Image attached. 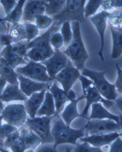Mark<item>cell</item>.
I'll use <instances>...</instances> for the list:
<instances>
[{
  "label": "cell",
  "mask_w": 122,
  "mask_h": 152,
  "mask_svg": "<svg viewBox=\"0 0 122 152\" xmlns=\"http://www.w3.org/2000/svg\"><path fill=\"white\" fill-rule=\"evenodd\" d=\"M103 0H90L84 6V15L85 18L95 15L98 9L101 6Z\"/></svg>",
  "instance_id": "32"
},
{
  "label": "cell",
  "mask_w": 122,
  "mask_h": 152,
  "mask_svg": "<svg viewBox=\"0 0 122 152\" xmlns=\"http://www.w3.org/2000/svg\"><path fill=\"white\" fill-rule=\"evenodd\" d=\"M16 71L19 75L40 82L48 83L53 80L48 74L44 65L33 61H30L25 66L16 68Z\"/></svg>",
  "instance_id": "8"
},
{
  "label": "cell",
  "mask_w": 122,
  "mask_h": 152,
  "mask_svg": "<svg viewBox=\"0 0 122 152\" xmlns=\"http://www.w3.org/2000/svg\"><path fill=\"white\" fill-rule=\"evenodd\" d=\"M26 152H34V151L32 149H29V150H28V151H26Z\"/></svg>",
  "instance_id": "53"
},
{
  "label": "cell",
  "mask_w": 122,
  "mask_h": 152,
  "mask_svg": "<svg viewBox=\"0 0 122 152\" xmlns=\"http://www.w3.org/2000/svg\"><path fill=\"white\" fill-rule=\"evenodd\" d=\"M24 26L27 42V43H29L38 35L39 29L36 25L30 23H26Z\"/></svg>",
  "instance_id": "36"
},
{
  "label": "cell",
  "mask_w": 122,
  "mask_h": 152,
  "mask_svg": "<svg viewBox=\"0 0 122 152\" xmlns=\"http://www.w3.org/2000/svg\"><path fill=\"white\" fill-rule=\"evenodd\" d=\"M1 19H2V18H1V17H0V22H1Z\"/></svg>",
  "instance_id": "54"
},
{
  "label": "cell",
  "mask_w": 122,
  "mask_h": 152,
  "mask_svg": "<svg viewBox=\"0 0 122 152\" xmlns=\"http://www.w3.org/2000/svg\"><path fill=\"white\" fill-rule=\"evenodd\" d=\"M107 22L109 27L115 29L122 28V11H114L109 12Z\"/></svg>",
  "instance_id": "30"
},
{
  "label": "cell",
  "mask_w": 122,
  "mask_h": 152,
  "mask_svg": "<svg viewBox=\"0 0 122 152\" xmlns=\"http://www.w3.org/2000/svg\"><path fill=\"white\" fill-rule=\"evenodd\" d=\"M20 136L23 139L26 149H34L42 142L40 137L31 130H23Z\"/></svg>",
  "instance_id": "26"
},
{
  "label": "cell",
  "mask_w": 122,
  "mask_h": 152,
  "mask_svg": "<svg viewBox=\"0 0 122 152\" xmlns=\"http://www.w3.org/2000/svg\"><path fill=\"white\" fill-rule=\"evenodd\" d=\"M18 79L19 80L20 90L27 96H30L36 92L46 90L49 85L48 83L36 82L19 74L18 75Z\"/></svg>",
  "instance_id": "16"
},
{
  "label": "cell",
  "mask_w": 122,
  "mask_h": 152,
  "mask_svg": "<svg viewBox=\"0 0 122 152\" xmlns=\"http://www.w3.org/2000/svg\"><path fill=\"white\" fill-rule=\"evenodd\" d=\"M73 38L69 45L63 53L71 60L79 70L82 71L89 55L84 43L81 32L80 23L78 22H71Z\"/></svg>",
  "instance_id": "2"
},
{
  "label": "cell",
  "mask_w": 122,
  "mask_h": 152,
  "mask_svg": "<svg viewBox=\"0 0 122 152\" xmlns=\"http://www.w3.org/2000/svg\"><path fill=\"white\" fill-rule=\"evenodd\" d=\"M1 116L8 124L15 126H20L26 120L25 108L21 104L9 105L4 109Z\"/></svg>",
  "instance_id": "12"
},
{
  "label": "cell",
  "mask_w": 122,
  "mask_h": 152,
  "mask_svg": "<svg viewBox=\"0 0 122 152\" xmlns=\"http://www.w3.org/2000/svg\"><path fill=\"white\" fill-rule=\"evenodd\" d=\"M73 149V147H70V146H65V152H71Z\"/></svg>",
  "instance_id": "51"
},
{
  "label": "cell",
  "mask_w": 122,
  "mask_h": 152,
  "mask_svg": "<svg viewBox=\"0 0 122 152\" xmlns=\"http://www.w3.org/2000/svg\"><path fill=\"white\" fill-rule=\"evenodd\" d=\"M48 88L54 98L56 109L55 115H57L63 109L65 103L70 101V99L67 93L63 89L60 88L55 81L52 82L50 85H48Z\"/></svg>",
  "instance_id": "17"
},
{
  "label": "cell",
  "mask_w": 122,
  "mask_h": 152,
  "mask_svg": "<svg viewBox=\"0 0 122 152\" xmlns=\"http://www.w3.org/2000/svg\"><path fill=\"white\" fill-rule=\"evenodd\" d=\"M0 77L10 84L19 85L17 73L1 56L0 57Z\"/></svg>",
  "instance_id": "24"
},
{
  "label": "cell",
  "mask_w": 122,
  "mask_h": 152,
  "mask_svg": "<svg viewBox=\"0 0 122 152\" xmlns=\"http://www.w3.org/2000/svg\"><path fill=\"white\" fill-rule=\"evenodd\" d=\"M0 151L1 152H10L5 149L3 148L2 147H0Z\"/></svg>",
  "instance_id": "52"
},
{
  "label": "cell",
  "mask_w": 122,
  "mask_h": 152,
  "mask_svg": "<svg viewBox=\"0 0 122 152\" xmlns=\"http://www.w3.org/2000/svg\"><path fill=\"white\" fill-rule=\"evenodd\" d=\"M66 1H46L45 13L46 15H57L65 7Z\"/></svg>",
  "instance_id": "28"
},
{
  "label": "cell",
  "mask_w": 122,
  "mask_h": 152,
  "mask_svg": "<svg viewBox=\"0 0 122 152\" xmlns=\"http://www.w3.org/2000/svg\"><path fill=\"white\" fill-rule=\"evenodd\" d=\"M122 136V134L117 132H111L107 134H99L86 136L80 138L83 142H88L94 147H100L110 144L117 138Z\"/></svg>",
  "instance_id": "15"
},
{
  "label": "cell",
  "mask_w": 122,
  "mask_h": 152,
  "mask_svg": "<svg viewBox=\"0 0 122 152\" xmlns=\"http://www.w3.org/2000/svg\"><path fill=\"white\" fill-rule=\"evenodd\" d=\"M53 118V117L42 116L27 119V126L40 137L43 144L54 142L51 130V123Z\"/></svg>",
  "instance_id": "7"
},
{
  "label": "cell",
  "mask_w": 122,
  "mask_h": 152,
  "mask_svg": "<svg viewBox=\"0 0 122 152\" xmlns=\"http://www.w3.org/2000/svg\"><path fill=\"white\" fill-rule=\"evenodd\" d=\"M61 34L64 40V45L67 47L71 43L73 38V31L71 23L65 22L62 25Z\"/></svg>",
  "instance_id": "31"
},
{
  "label": "cell",
  "mask_w": 122,
  "mask_h": 152,
  "mask_svg": "<svg viewBox=\"0 0 122 152\" xmlns=\"http://www.w3.org/2000/svg\"><path fill=\"white\" fill-rule=\"evenodd\" d=\"M72 152H105L100 147L90 146L88 142H84L83 144H76Z\"/></svg>",
  "instance_id": "35"
},
{
  "label": "cell",
  "mask_w": 122,
  "mask_h": 152,
  "mask_svg": "<svg viewBox=\"0 0 122 152\" xmlns=\"http://www.w3.org/2000/svg\"><path fill=\"white\" fill-rule=\"evenodd\" d=\"M115 102L117 108L122 113V97L117 98Z\"/></svg>",
  "instance_id": "48"
},
{
  "label": "cell",
  "mask_w": 122,
  "mask_h": 152,
  "mask_svg": "<svg viewBox=\"0 0 122 152\" xmlns=\"http://www.w3.org/2000/svg\"><path fill=\"white\" fill-rule=\"evenodd\" d=\"M46 1H28L23 12L24 21L33 22L39 15H44Z\"/></svg>",
  "instance_id": "14"
},
{
  "label": "cell",
  "mask_w": 122,
  "mask_h": 152,
  "mask_svg": "<svg viewBox=\"0 0 122 152\" xmlns=\"http://www.w3.org/2000/svg\"><path fill=\"white\" fill-rule=\"evenodd\" d=\"M101 6L104 11H107L114 8H122V0H105L103 1Z\"/></svg>",
  "instance_id": "37"
},
{
  "label": "cell",
  "mask_w": 122,
  "mask_h": 152,
  "mask_svg": "<svg viewBox=\"0 0 122 152\" xmlns=\"http://www.w3.org/2000/svg\"><path fill=\"white\" fill-rule=\"evenodd\" d=\"M69 58L59 49H54L53 55L42 62L46 69L47 72L51 79L54 80L55 76L66 66Z\"/></svg>",
  "instance_id": "11"
},
{
  "label": "cell",
  "mask_w": 122,
  "mask_h": 152,
  "mask_svg": "<svg viewBox=\"0 0 122 152\" xmlns=\"http://www.w3.org/2000/svg\"><path fill=\"white\" fill-rule=\"evenodd\" d=\"M50 44L55 49H60L64 45V40L62 34L59 32L53 34L50 38Z\"/></svg>",
  "instance_id": "38"
},
{
  "label": "cell",
  "mask_w": 122,
  "mask_h": 152,
  "mask_svg": "<svg viewBox=\"0 0 122 152\" xmlns=\"http://www.w3.org/2000/svg\"><path fill=\"white\" fill-rule=\"evenodd\" d=\"M20 137V134L18 131L12 133L11 135L6 137L4 142V146L7 148L10 147L17 141Z\"/></svg>",
  "instance_id": "42"
},
{
  "label": "cell",
  "mask_w": 122,
  "mask_h": 152,
  "mask_svg": "<svg viewBox=\"0 0 122 152\" xmlns=\"http://www.w3.org/2000/svg\"><path fill=\"white\" fill-rule=\"evenodd\" d=\"M36 152H58L54 145L50 144H43L38 147Z\"/></svg>",
  "instance_id": "45"
},
{
  "label": "cell",
  "mask_w": 122,
  "mask_h": 152,
  "mask_svg": "<svg viewBox=\"0 0 122 152\" xmlns=\"http://www.w3.org/2000/svg\"><path fill=\"white\" fill-rule=\"evenodd\" d=\"M46 91V90L33 93L30 99L25 101V107L26 112L28 113L31 119L35 118L37 113L42 105Z\"/></svg>",
  "instance_id": "18"
},
{
  "label": "cell",
  "mask_w": 122,
  "mask_h": 152,
  "mask_svg": "<svg viewBox=\"0 0 122 152\" xmlns=\"http://www.w3.org/2000/svg\"><path fill=\"white\" fill-rule=\"evenodd\" d=\"M3 102H8L15 101H26L27 98L18 87V85L9 84L6 86L0 97Z\"/></svg>",
  "instance_id": "21"
},
{
  "label": "cell",
  "mask_w": 122,
  "mask_h": 152,
  "mask_svg": "<svg viewBox=\"0 0 122 152\" xmlns=\"http://www.w3.org/2000/svg\"><path fill=\"white\" fill-rule=\"evenodd\" d=\"M115 67L117 70V77L114 85L116 88V91L122 94V69L118 63L115 64Z\"/></svg>",
  "instance_id": "41"
},
{
  "label": "cell",
  "mask_w": 122,
  "mask_h": 152,
  "mask_svg": "<svg viewBox=\"0 0 122 152\" xmlns=\"http://www.w3.org/2000/svg\"><path fill=\"white\" fill-rule=\"evenodd\" d=\"M36 26L38 29H44L49 27L52 23L53 19L46 15H39L36 17Z\"/></svg>",
  "instance_id": "34"
},
{
  "label": "cell",
  "mask_w": 122,
  "mask_h": 152,
  "mask_svg": "<svg viewBox=\"0 0 122 152\" xmlns=\"http://www.w3.org/2000/svg\"><path fill=\"white\" fill-rule=\"evenodd\" d=\"M9 35L11 37L12 42L14 43L26 39L25 26L19 23L12 25Z\"/></svg>",
  "instance_id": "29"
},
{
  "label": "cell",
  "mask_w": 122,
  "mask_h": 152,
  "mask_svg": "<svg viewBox=\"0 0 122 152\" xmlns=\"http://www.w3.org/2000/svg\"><path fill=\"white\" fill-rule=\"evenodd\" d=\"M56 115L55 103L51 93L47 91L45 94L44 100L42 105L37 113L38 117H52Z\"/></svg>",
  "instance_id": "22"
},
{
  "label": "cell",
  "mask_w": 122,
  "mask_h": 152,
  "mask_svg": "<svg viewBox=\"0 0 122 152\" xmlns=\"http://www.w3.org/2000/svg\"><path fill=\"white\" fill-rule=\"evenodd\" d=\"M86 1L78 0L66 1L64 8L57 15L53 16V21L56 23L57 26H61L65 22H78L84 23V6Z\"/></svg>",
  "instance_id": "4"
},
{
  "label": "cell",
  "mask_w": 122,
  "mask_h": 152,
  "mask_svg": "<svg viewBox=\"0 0 122 152\" xmlns=\"http://www.w3.org/2000/svg\"><path fill=\"white\" fill-rule=\"evenodd\" d=\"M81 76L79 70L69 59L66 66L56 75L54 80L60 83L63 90L68 93Z\"/></svg>",
  "instance_id": "10"
},
{
  "label": "cell",
  "mask_w": 122,
  "mask_h": 152,
  "mask_svg": "<svg viewBox=\"0 0 122 152\" xmlns=\"http://www.w3.org/2000/svg\"><path fill=\"white\" fill-rule=\"evenodd\" d=\"M3 119L2 116H0V147H2L4 146V142H3V140L1 139V121Z\"/></svg>",
  "instance_id": "50"
},
{
  "label": "cell",
  "mask_w": 122,
  "mask_h": 152,
  "mask_svg": "<svg viewBox=\"0 0 122 152\" xmlns=\"http://www.w3.org/2000/svg\"><path fill=\"white\" fill-rule=\"evenodd\" d=\"M61 26L56 25L55 22L47 31L35 39L27 43V49L30 50L25 56L34 62L44 61L53 55L54 50L50 44V38L53 34L57 32Z\"/></svg>",
  "instance_id": "1"
},
{
  "label": "cell",
  "mask_w": 122,
  "mask_h": 152,
  "mask_svg": "<svg viewBox=\"0 0 122 152\" xmlns=\"http://www.w3.org/2000/svg\"><path fill=\"white\" fill-rule=\"evenodd\" d=\"M67 94H68V96L70 101L72 100V99H76L77 98L76 92L73 90H72V89L70 91H69Z\"/></svg>",
  "instance_id": "49"
},
{
  "label": "cell",
  "mask_w": 122,
  "mask_h": 152,
  "mask_svg": "<svg viewBox=\"0 0 122 152\" xmlns=\"http://www.w3.org/2000/svg\"><path fill=\"white\" fill-rule=\"evenodd\" d=\"M0 2L2 4L7 15L10 14L17 4L15 1H1Z\"/></svg>",
  "instance_id": "43"
},
{
  "label": "cell",
  "mask_w": 122,
  "mask_h": 152,
  "mask_svg": "<svg viewBox=\"0 0 122 152\" xmlns=\"http://www.w3.org/2000/svg\"><path fill=\"white\" fill-rule=\"evenodd\" d=\"M84 99V96L82 95L76 99H72L65 107L61 113V117L67 125L70 126L71 123L77 117H82V116L78 113L77 104L80 101Z\"/></svg>",
  "instance_id": "20"
},
{
  "label": "cell",
  "mask_w": 122,
  "mask_h": 152,
  "mask_svg": "<svg viewBox=\"0 0 122 152\" xmlns=\"http://www.w3.org/2000/svg\"><path fill=\"white\" fill-rule=\"evenodd\" d=\"M10 45L6 46L1 52V57L6 60L8 64L13 69H15L21 64H27L23 57L17 55L12 51Z\"/></svg>",
  "instance_id": "25"
},
{
  "label": "cell",
  "mask_w": 122,
  "mask_h": 152,
  "mask_svg": "<svg viewBox=\"0 0 122 152\" xmlns=\"http://www.w3.org/2000/svg\"><path fill=\"white\" fill-rule=\"evenodd\" d=\"M17 131V128L15 126L8 124H4L1 125V139L4 140L6 137H7L9 135H11L12 133H14Z\"/></svg>",
  "instance_id": "39"
},
{
  "label": "cell",
  "mask_w": 122,
  "mask_h": 152,
  "mask_svg": "<svg viewBox=\"0 0 122 152\" xmlns=\"http://www.w3.org/2000/svg\"><path fill=\"white\" fill-rule=\"evenodd\" d=\"M121 10H122V8H121Z\"/></svg>",
  "instance_id": "55"
},
{
  "label": "cell",
  "mask_w": 122,
  "mask_h": 152,
  "mask_svg": "<svg viewBox=\"0 0 122 152\" xmlns=\"http://www.w3.org/2000/svg\"><path fill=\"white\" fill-rule=\"evenodd\" d=\"M12 152H25L26 150L25 145L22 137L20 136L19 138L10 147Z\"/></svg>",
  "instance_id": "40"
},
{
  "label": "cell",
  "mask_w": 122,
  "mask_h": 152,
  "mask_svg": "<svg viewBox=\"0 0 122 152\" xmlns=\"http://www.w3.org/2000/svg\"><path fill=\"white\" fill-rule=\"evenodd\" d=\"M79 80L82 84L84 96L86 101V106L81 114L83 118L88 119L87 115L89 108L94 103L98 102L103 103L104 106L108 109H110L113 107L114 102L109 101L103 98L97 90L91 80L83 75L80 76Z\"/></svg>",
  "instance_id": "5"
},
{
  "label": "cell",
  "mask_w": 122,
  "mask_h": 152,
  "mask_svg": "<svg viewBox=\"0 0 122 152\" xmlns=\"http://www.w3.org/2000/svg\"><path fill=\"white\" fill-rule=\"evenodd\" d=\"M6 82L7 81L4 78L0 77V97L3 93L4 88L5 87V85L6 84Z\"/></svg>",
  "instance_id": "47"
},
{
  "label": "cell",
  "mask_w": 122,
  "mask_h": 152,
  "mask_svg": "<svg viewBox=\"0 0 122 152\" xmlns=\"http://www.w3.org/2000/svg\"><path fill=\"white\" fill-rule=\"evenodd\" d=\"M27 42L22 41L15 42L10 45V48L12 51L15 54L20 56H25L28 49L27 48Z\"/></svg>",
  "instance_id": "33"
},
{
  "label": "cell",
  "mask_w": 122,
  "mask_h": 152,
  "mask_svg": "<svg viewBox=\"0 0 122 152\" xmlns=\"http://www.w3.org/2000/svg\"><path fill=\"white\" fill-rule=\"evenodd\" d=\"M106 71L98 72L84 68L82 70V75L89 77L93 81L102 96L109 101H115L117 93L115 85L110 83L105 77Z\"/></svg>",
  "instance_id": "6"
},
{
  "label": "cell",
  "mask_w": 122,
  "mask_h": 152,
  "mask_svg": "<svg viewBox=\"0 0 122 152\" xmlns=\"http://www.w3.org/2000/svg\"><path fill=\"white\" fill-rule=\"evenodd\" d=\"M0 43H1L3 45L7 46V45H11L12 42L11 37L9 35H6V34H2L0 36Z\"/></svg>",
  "instance_id": "46"
},
{
  "label": "cell",
  "mask_w": 122,
  "mask_h": 152,
  "mask_svg": "<svg viewBox=\"0 0 122 152\" xmlns=\"http://www.w3.org/2000/svg\"><path fill=\"white\" fill-rule=\"evenodd\" d=\"M25 1L21 0L19 1L14 9L4 18L1 19V21L8 22L12 23V25L18 23L22 16L23 9Z\"/></svg>",
  "instance_id": "27"
},
{
  "label": "cell",
  "mask_w": 122,
  "mask_h": 152,
  "mask_svg": "<svg viewBox=\"0 0 122 152\" xmlns=\"http://www.w3.org/2000/svg\"><path fill=\"white\" fill-rule=\"evenodd\" d=\"M84 127L86 136L117 132L121 130L119 124L110 120H90Z\"/></svg>",
  "instance_id": "9"
},
{
  "label": "cell",
  "mask_w": 122,
  "mask_h": 152,
  "mask_svg": "<svg viewBox=\"0 0 122 152\" xmlns=\"http://www.w3.org/2000/svg\"><path fill=\"white\" fill-rule=\"evenodd\" d=\"M91 107V113L90 116L88 117V120L92 119L110 120L114 121L117 124H119V115H116L109 112L101 103H94L92 105Z\"/></svg>",
  "instance_id": "19"
},
{
  "label": "cell",
  "mask_w": 122,
  "mask_h": 152,
  "mask_svg": "<svg viewBox=\"0 0 122 152\" xmlns=\"http://www.w3.org/2000/svg\"><path fill=\"white\" fill-rule=\"evenodd\" d=\"M108 12L103 11L91 17L90 20L98 33L100 39V48L98 55L102 61H104L103 51L105 46V35L107 27Z\"/></svg>",
  "instance_id": "13"
},
{
  "label": "cell",
  "mask_w": 122,
  "mask_h": 152,
  "mask_svg": "<svg viewBox=\"0 0 122 152\" xmlns=\"http://www.w3.org/2000/svg\"><path fill=\"white\" fill-rule=\"evenodd\" d=\"M109 27L112 39L111 58L116 59L122 55V28L115 29Z\"/></svg>",
  "instance_id": "23"
},
{
  "label": "cell",
  "mask_w": 122,
  "mask_h": 152,
  "mask_svg": "<svg viewBox=\"0 0 122 152\" xmlns=\"http://www.w3.org/2000/svg\"><path fill=\"white\" fill-rule=\"evenodd\" d=\"M109 152H122V140L119 137L111 145Z\"/></svg>",
  "instance_id": "44"
},
{
  "label": "cell",
  "mask_w": 122,
  "mask_h": 152,
  "mask_svg": "<svg viewBox=\"0 0 122 152\" xmlns=\"http://www.w3.org/2000/svg\"><path fill=\"white\" fill-rule=\"evenodd\" d=\"M54 117L51 130L54 147L62 144L76 145L77 139L86 136L84 127L80 129H73L67 125L59 116L55 115Z\"/></svg>",
  "instance_id": "3"
}]
</instances>
